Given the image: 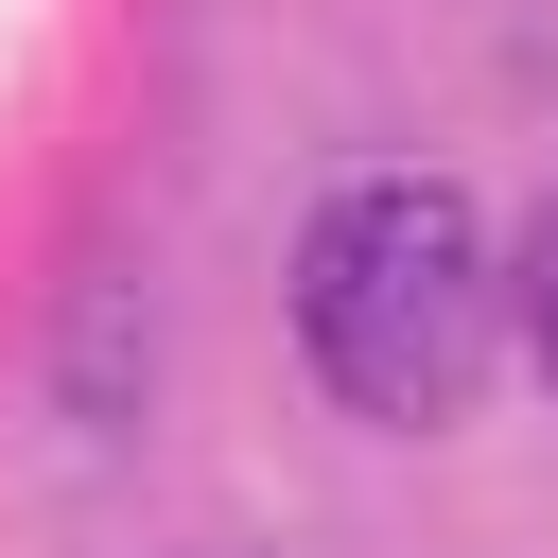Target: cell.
I'll return each instance as SVG.
<instances>
[{"label": "cell", "mask_w": 558, "mask_h": 558, "mask_svg": "<svg viewBox=\"0 0 558 558\" xmlns=\"http://www.w3.org/2000/svg\"><path fill=\"white\" fill-rule=\"evenodd\" d=\"M488 331H506V262H488L453 174H349L296 227V349L349 418H384V436L471 418Z\"/></svg>", "instance_id": "obj_1"}, {"label": "cell", "mask_w": 558, "mask_h": 558, "mask_svg": "<svg viewBox=\"0 0 558 558\" xmlns=\"http://www.w3.org/2000/svg\"><path fill=\"white\" fill-rule=\"evenodd\" d=\"M506 314H523V366L558 384V192H541V227H523V262H506Z\"/></svg>", "instance_id": "obj_2"}]
</instances>
